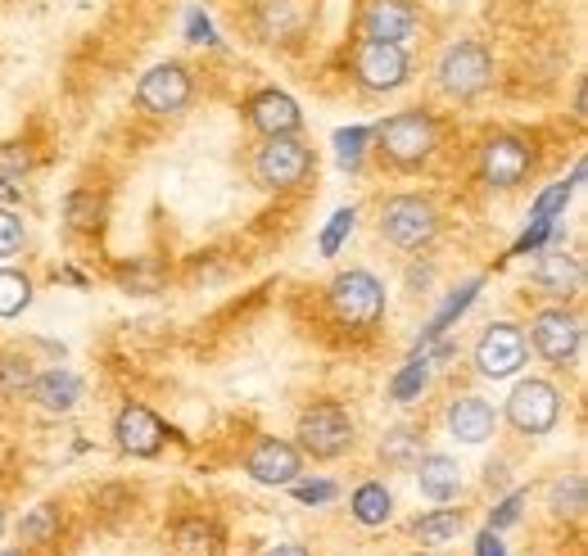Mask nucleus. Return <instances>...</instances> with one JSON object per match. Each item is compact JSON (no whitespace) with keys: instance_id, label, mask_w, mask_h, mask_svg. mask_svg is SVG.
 Instances as JSON below:
<instances>
[{"instance_id":"obj_40","label":"nucleus","mask_w":588,"mask_h":556,"mask_svg":"<svg viewBox=\"0 0 588 556\" xmlns=\"http://www.w3.org/2000/svg\"><path fill=\"white\" fill-rule=\"evenodd\" d=\"M23 168H27L23 150H0V172H23Z\"/></svg>"},{"instance_id":"obj_14","label":"nucleus","mask_w":588,"mask_h":556,"mask_svg":"<svg viewBox=\"0 0 588 556\" xmlns=\"http://www.w3.org/2000/svg\"><path fill=\"white\" fill-rule=\"evenodd\" d=\"M317 19V0H253V32L263 42H294Z\"/></svg>"},{"instance_id":"obj_36","label":"nucleus","mask_w":588,"mask_h":556,"mask_svg":"<svg viewBox=\"0 0 588 556\" xmlns=\"http://www.w3.org/2000/svg\"><path fill=\"white\" fill-rule=\"evenodd\" d=\"M362 140H366V132H362V127H353V132H340V136H336V145H340V163H344V168H358Z\"/></svg>"},{"instance_id":"obj_37","label":"nucleus","mask_w":588,"mask_h":556,"mask_svg":"<svg viewBox=\"0 0 588 556\" xmlns=\"http://www.w3.org/2000/svg\"><path fill=\"white\" fill-rule=\"evenodd\" d=\"M294 498H299V502H330V498H336V485H326V479H321V485H299V479H294Z\"/></svg>"},{"instance_id":"obj_45","label":"nucleus","mask_w":588,"mask_h":556,"mask_svg":"<svg viewBox=\"0 0 588 556\" xmlns=\"http://www.w3.org/2000/svg\"><path fill=\"white\" fill-rule=\"evenodd\" d=\"M417 556H421V552H417Z\"/></svg>"},{"instance_id":"obj_33","label":"nucleus","mask_w":588,"mask_h":556,"mask_svg":"<svg viewBox=\"0 0 588 556\" xmlns=\"http://www.w3.org/2000/svg\"><path fill=\"white\" fill-rule=\"evenodd\" d=\"M353 217H358L353 208H340L336 217H330V227L321 231V253H326V258H330V253H336V249L344 245V236L353 231Z\"/></svg>"},{"instance_id":"obj_28","label":"nucleus","mask_w":588,"mask_h":556,"mask_svg":"<svg viewBox=\"0 0 588 556\" xmlns=\"http://www.w3.org/2000/svg\"><path fill=\"white\" fill-rule=\"evenodd\" d=\"M417 457H421V434L412 425H398L381 439V462L385 466H417Z\"/></svg>"},{"instance_id":"obj_18","label":"nucleus","mask_w":588,"mask_h":556,"mask_svg":"<svg viewBox=\"0 0 588 556\" xmlns=\"http://www.w3.org/2000/svg\"><path fill=\"white\" fill-rule=\"evenodd\" d=\"M168 543H172V556H223V530L208 515H181L168 530Z\"/></svg>"},{"instance_id":"obj_16","label":"nucleus","mask_w":588,"mask_h":556,"mask_svg":"<svg viewBox=\"0 0 588 556\" xmlns=\"http://www.w3.org/2000/svg\"><path fill=\"white\" fill-rule=\"evenodd\" d=\"M417 32L412 0H366L362 5V42H394L403 46Z\"/></svg>"},{"instance_id":"obj_34","label":"nucleus","mask_w":588,"mask_h":556,"mask_svg":"<svg viewBox=\"0 0 588 556\" xmlns=\"http://www.w3.org/2000/svg\"><path fill=\"white\" fill-rule=\"evenodd\" d=\"M421 389H426V362H412L408 371H398V381H394V398L398 402H412Z\"/></svg>"},{"instance_id":"obj_4","label":"nucleus","mask_w":588,"mask_h":556,"mask_svg":"<svg viewBox=\"0 0 588 556\" xmlns=\"http://www.w3.org/2000/svg\"><path fill=\"white\" fill-rule=\"evenodd\" d=\"M330 313L353 330H372L385 317V285L372 272H340L326 290Z\"/></svg>"},{"instance_id":"obj_10","label":"nucleus","mask_w":588,"mask_h":556,"mask_svg":"<svg viewBox=\"0 0 588 556\" xmlns=\"http://www.w3.org/2000/svg\"><path fill=\"white\" fill-rule=\"evenodd\" d=\"M525 344H534V353H539L543 362L570 366V362L579 358L584 330H579L575 313H566V308H543V313H534V321H530V340H525Z\"/></svg>"},{"instance_id":"obj_23","label":"nucleus","mask_w":588,"mask_h":556,"mask_svg":"<svg viewBox=\"0 0 588 556\" xmlns=\"http://www.w3.org/2000/svg\"><path fill=\"white\" fill-rule=\"evenodd\" d=\"M64 217H68V231L95 236V231L104 227V195H95V191H72L68 204H64Z\"/></svg>"},{"instance_id":"obj_13","label":"nucleus","mask_w":588,"mask_h":556,"mask_svg":"<svg viewBox=\"0 0 588 556\" xmlns=\"http://www.w3.org/2000/svg\"><path fill=\"white\" fill-rule=\"evenodd\" d=\"M245 470H249V479H259L268 489H290L304 470V453L294 449L290 439H259L245 457Z\"/></svg>"},{"instance_id":"obj_22","label":"nucleus","mask_w":588,"mask_h":556,"mask_svg":"<svg viewBox=\"0 0 588 556\" xmlns=\"http://www.w3.org/2000/svg\"><path fill=\"white\" fill-rule=\"evenodd\" d=\"M32 398H36V407H46V412H72L78 407V398H82V381L72 376V371H42V376L32 381V389H27Z\"/></svg>"},{"instance_id":"obj_2","label":"nucleus","mask_w":588,"mask_h":556,"mask_svg":"<svg viewBox=\"0 0 588 556\" xmlns=\"http://www.w3.org/2000/svg\"><path fill=\"white\" fill-rule=\"evenodd\" d=\"M299 443L294 449L299 453H308L313 462H336V457H344L349 449H353V417L344 412V407L336 402V398H321V402H313L308 412L299 417Z\"/></svg>"},{"instance_id":"obj_21","label":"nucleus","mask_w":588,"mask_h":556,"mask_svg":"<svg viewBox=\"0 0 588 556\" xmlns=\"http://www.w3.org/2000/svg\"><path fill=\"white\" fill-rule=\"evenodd\" d=\"M417 485H421V493L430 502H449L462 489V466L453 457H444V453H421L417 457Z\"/></svg>"},{"instance_id":"obj_41","label":"nucleus","mask_w":588,"mask_h":556,"mask_svg":"<svg viewBox=\"0 0 588 556\" xmlns=\"http://www.w3.org/2000/svg\"><path fill=\"white\" fill-rule=\"evenodd\" d=\"M263 556H308V547L304 543H272Z\"/></svg>"},{"instance_id":"obj_26","label":"nucleus","mask_w":588,"mask_h":556,"mask_svg":"<svg viewBox=\"0 0 588 556\" xmlns=\"http://www.w3.org/2000/svg\"><path fill=\"white\" fill-rule=\"evenodd\" d=\"M353 521L358 525H366V530H376V525H385L389 521V511H394V498H389V489L385 485H376V479H372V485H362L358 493H353Z\"/></svg>"},{"instance_id":"obj_38","label":"nucleus","mask_w":588,"mask_h":556,"mask_svg":"<svg viewBox=\"0 0 588 556\" xmlns=\"http://www.w3.org/2000/svg\"><path fill=\"white\" fill-rule=\"evenodd\" d=\"M566 200H570V185H557V191H547V195L539 200V222H553V213H557Z\"/></svg>"},{"instance_id":"obj_1","label":"nucleus","mask_w":588,"mask_h":556,"mask_svg":"<svg viewBox=\"0 0 588 556\" xmlns=\"http://www.w3.org/2000/svg\"><path fill=\"white\" fill-rule=\"evenodd\" d=\"M434 145H439V123L421 114V109H403V114L376 127V150L394 168H421L434 155Z\"/></svg>"},{"instance_id":"obj_20","label":"nucleus","mask_w":588,"mask_h":556,"mask_svg":"<svg viewBox=\"0 0 588 556\" xmlns=\"http://www.w3.org/2000/svg\"><path fill=\"white\" fill-rule=\"evenodd\" d=\"M494 407L485 402V398H475V394H462V398H453V407H449V430H453V439H462V443H485L489 434H494Z\"/></svg>"},{"instance_id":"obj_27","label":"nucleus","mask_w":588,"mask_h":556,"mask_svg":"<svg viewBox=\"0 0 588 556\" xmlns=\"http://www.w3.org/2000/svg\"><path fill=\"white\" fill-rule=\"evenodd\" d=\"M59 530H64V521H59V507L42 502V507H32V511L23 515L19 538H23L27 547H50V543H59Z\"/></svg>"},{"instance_id":"obj_24","label":"nucleus","mask_w":588,"mask_h":556,"mask_svg":"<svg viewBox=\"0 0 588 556\" xmlns=\"http://www.w3.org/2000/svg\"><path fill=\"white\" fill-rule=\"evenodd\" d=\"M412 534H417L426 547H444V543H453V538L462 534V511H453V507H434V511L417 515Z\"/></svg>"},{"instance_id":"obj_9","label":"nucleus","mask_w":588,"mask_h":556,"mask_svg":"<svg viewBox=\"0 0 588 556\" xmlns=\"http://www.w3.org/2000/svg\"><path fill=\"white\" fill-rule=\"evenodd\" d=\"M525 330L521 326H511V321H494L480 340H475V371L489 381H507V376H517V371L525 366Z\"/></svg>"},{"instance_id":"obj_25","label":"nucleus","mask_w":588,"mask_h":556,"mask_svg":"<svg viewBox=\"0 0 588 556\" xmlns=\"http://www.w3.org/2000/svg\"><path fill=\"white\" fill-rule=\"evenodd\" d=\"M163 276H168V268H163V258H155V253L132 258L127 268H118V285L127 294H155V290H163Z\"/></svg>"},{"instance_id":"obj_43","label":"nucleus","mask_w":588,"mask_h":556,"mask_svg":"<svg viewBox=\"0 0 588 556\" xmlns=\"http://www.w3.org/2000/svg\"><path fill=\"white\" fill-rule=\"evenodd\" d=\"M0 534H5V507H0Z\"/></svg>"},{"instance_id":"obj_7","label":"nucleus","mask_w":588,"mask_h":556,"mask_svg":"<svg viewBox=\"0 0 588 556\" xmlns=\"http://www.w3.org/2000/svg\"><path fill=\"white\" fill-rule=\"evenodd\" d=\"M557 417H562V394H557L553 381L530 376V381H521L517 389L507 394V421H511V430H521V434H547V430L557 425Z\"/></svg>"},{"instance_id":"obj_17","label":"nucleus","mask_w":588,"mask_h":556,"mask_svg":"<svg viewBox=\"0 0 588 556\" xmlns=\"http://www.w3.org/2000/svg\"><path fill=\"white\" fill-rule=\"evenodd\" d=\"M245 118H249L253 132H263V136H294V132L304 127L299 104H294L285 91H259V95H249Z\"/></svg>"},{"instance_id":"obj_44","label":"nucleus","mask_w":588,"mask_h":556,"mask_svg":"<svg viewBox=\"0 0 588 556\" xmlns=\"http://www.w3.org/2000/svg\"><path fill=\"white\" fill-rule=\"evenodd\" d=\"M0 556H23V552H0Z\"/></svg>"},{"instance_id":"obj_5","label":"nucleus","mask_w":588,"mask_h":556,"mask_svg":"<svg viewBox=\"0 0 588 556\" xmlns=\"http://www.w3.org/2000/svg\"><path fill=\"white\" fill-rule=\"evenodd\" d=\"M439 231V208L426 195H389L381 204V236L394 249H426Z\"/></svg>"},{"instance_id":"obj_42","label":"nucleus","mask_w":588,"mask_h":556,"mask_svg":"<svg viewBox=\"0 0 588 556\" xmlns=\"http://www.w3.org/2000/svg\"><path fill=\"white\" fill-rule=\"evenodd\" d=\"M485 485L494 489V485H507V466H489V475H485Z\"/></svg>"},{"instance_id":"obj_30","label":"nucleus","mask_w":588,"mask_h":556,"mask_svg":"<svg viewBox=\"0 0 588 556\" xmlns=\"http://www.w3.org/2000/svg\"><path fill=\"white\" fill-rule=\"evenodd\" d=\"M36 381L27 353H0V394H27Z\"/></svg>"},{"instance_id":"obj_19","label":"nucleus","mask_w":588,"mask_h":556,"mask_svg":"<svg viewBox=\"0 0 588 556\" xmlns=\"http://www.w3.org/2000/svg\"><path fill=\"white\" fill-rule=\"evenodd\" d=\"M530 276H534V285L543 294H553V299H570L575 285H579V263H575L570 253H562V249H543L534 258Z\"/></svg>"},{"instance_id":"obj_6","label":"nucleus","mask_w":588,"mask_h":556,"mask_svg":"<svg viewBox=\"0 0 588 556\" xmlns=\"http://www.w3.org/2000/svg\"><path fill=\"white\" fill-rule=\"evenodd\" d=\"M434 78H439V91H444L449 100H475L494 82V59L480 42H457V46L444 50Z\"/></svg>"},{"instance_id":"obj_39","label":"nucleus","mask_w":588,"mask_h":556,"mask_svg":"<svg viewBox=\"0 0 588 556\" xmlns=\"http://www.w3.org/2000/svg\"><path fill=\"white\" fill-rule=\"evenodd\" d=\"M475 552H480V556H507L502 543H498V530H485L480 538H475Z\"/></svg>"},{"instance_id":"obj_29","label":"nucleus","mask_w":588,"mask_h":556,"mask_svg":"<svg viewBox=\"0 0 588 556\" xmlns=\"http://www.w3.org/2000/svg\"><path fill=\"white\" fill-rule=\"evenodd\" d=\"M32 304V281L14 268H0V317H19Z\"/></svg>"},{"instance_id":"obj_31","label":"nucleus","mask_w":588,"mask_h":556,"mask_svg":"<svg viewBox=\"0 0 588 556\" xmlns=\"http://www.w3.org/2000/svg\"><path fill=\"white\" fill-rule=\"evenodd\" d=\"M553 511H570V515L584 511V479L579 475L557 479V485H553Z\"/></svg>"},{"instance_id":"obj_12","label":"nucleus","mask_w":588,"mask_h":556,"mask_svg":"<svg viewBox=\"0 0 588 556\" xmlns=\"http://www.w3.org/2000/svg\"><path fill=\"white\" fill-rule=\"evenodd\" d=\"M408 72H412V64L403 55V46H394V42H362L353 55V78L366 91H398L408 82Z\"/></svg>"},{"instance_id":"obj_11","label":"nucleus","mask_w":588,"mask_h":556,"mask_svg":"<svg viewBox=\"0 0 588 556\" xmlns=\"http://www.w3.org/2000/svg\"><path fill=\"white\" fill-rule=\"evenodd\" d=\"M534 168V145L521 136H489L480 145V181L494 185V191H511L521 185Z\"/></svg>"},{"instance_id":"obj_15","label":"nucleus","mask_w":588,"mask_h":556,"mask_svg":"<svg viewBox=\"0 0 588 556\" xmlns=\"http://www.w3.org/2000/svg\"><path fill=\"white\" fill-rule=\"evenodd\" d=\"M114 434H118V449L127 457H159L163 453V421L150 412V407H140V402H127L123 412L114 417Z\"/></svg>"},{"instance_id":"obj_8","label":"nucleus","mask_w":588,"mask_h":556,"mask_svg":"<svg viewBox=\"0 0 588 556\" xmlns=\"http://www.w3.org/2000/svg\"><path fill=\"white\" fill-rule=\"evenodd\" d=\"M195 95V82H191V72L181 68V64H155L145 78L136 82V104L145 109V114H155V118H172L181 114V109L191 104Z\"/></svg>"},{"instance_id":"obj_35","label":"nucleus","mask_w":588,"mask_h":556,"mask_svg":"<svg viewBox=\"0 0 588 556\" xmlns=\"http://www.w3.org/2000/svg\"><path fill=\"white\" fill-rule=\"evenodd\" d=\"M521 507H525V493H507L494 511H489V530H507L521 521Z\"/></svg>"},{"instance_id":"obj_32","label":"nucleus","mask_w":588,"mask_h":556,"mask_svg":"<svg viewBox=\"0 0 588 556\" xmlns=\"http://www.w3.org/2000/svg\"><path fill=\"white\" fill-rule=\"evenodd\" d=\"M23 249V217L14 208H0V258H14Z\"/></svg>"},{"instance_id":"obj_3","label":"nucleus","mask_w":588,"mask_h":556,"mask_svg":"<svg viewBox=\"0 0 588 556\" xmlns=\"http://www.w3.org/2000/svg\"><path fill=\"white\" fill-rule=\"evenodd\" d=\"M317 159L299 136H268V145H259L253 155V181L268 185V191H294L313 177Z\"/></svg>"}]
</instances>
